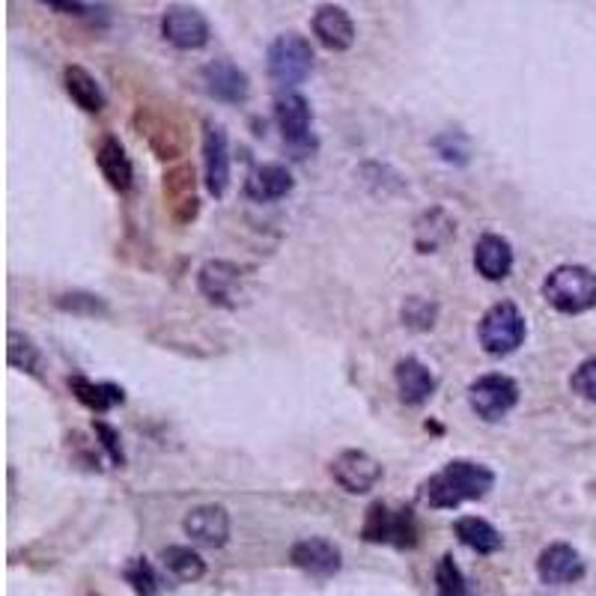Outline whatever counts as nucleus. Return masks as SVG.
Wrapping results in <instances>:
<instances>
[{
	"mask_svg": "<svg viewBox=\"0 0 596 596\" xmlns=\"http://www.w3.org/2000/svg\"><path fill=\"white\" fill-rule=\"evenodd\" d=\"M495 487V471L483 463L453 459L424 483V498L436 510H456L463 501L487 498Z\"/></svg>",
	"mask_w": 596,
	"mask_h": 596,
	"instance_id": "obj_1",
	"label": "nucleus"
},
{
	"mask_svg": "<svg viewBox=\"0 0 596 596\" xmlns=\"http://www.w3.org/2000/svg\"><path fill=\"white\" fill-rule=\"evenodd\" d=\"M543 298L560 313H584L596 305V274L587 265H558L543 281Z\"/></svg>",
	"mask_w": 596,
	"mask_h": 596,
	"instance_id": "obj_2",
	"label": "nucleus"
},
{
	"mask_svg": "<svg viewBox=\"0 0 596 596\" xmlns=\"http://www.w3.org/2000/svg\"><path fill=\"white\" fill-rule=\"evenodd\" d=\"M528 334V322H524L522 310L516 308L513 301H498L480 316L477 325V337L480 346L487 349L489 355H510L524 344Z\"/></svg>",
	"mask_w": 596,
	"mask_h": 596,
	"instance_id": "obj_3",
	"label": "nucleus"
},
{
	"mask_svg": "<svg viewBox=\"0 0 596 596\" xmlns=\"http://www.w3.org/2000/svg\"><path fill=\"white\" fill-rule=\"evenodd\" d=\"M265 69L269 78L281 87H296L313 69V48L301 34L289 30L274 39L269 51H265Z\"/></svg>",
	"mask_w": 596,
	"mask_h": 596,
	"instance_id": "obj_4",
	"label": "nucleus"
},
{
	"mask_svg": "<svg viewBox=\"0 0 596 596\" xmlns=\"http://www.w3.org/2000/svg\"><path fill=\"white\" fill-rule=\"evenodd\" d=\"M361 536L367 543H391L397 548H412L417 543V522L415 513L403 507V510H391L388 504H370L364 524H361Z\"/></svg>",
	"mask_w": 596,
	"mask_h": 596,
	"instance_id": "obj_5",
	"label": "nucleus"
},
{
	"mask_svg": "<svg viewBox=\"0 0 596 596\" xmlns=\"http://www.w3.org/2000/svg\"><path fill=\"white\" fill-rule=\"evenodd\" d=\"M519 403V385L504 373H487L468 385V405L483 420H501Z\"/></svg>",
	"mask_w": 596,
	"mask_h": 596,
	"instance_id": "obj_6",
	"label": "nucleus"
},
{
	"mask_svg": "<svg viewBox=\"0 0 596 596\" xmlns=\"http://www.w3.org/2000/svg\"><path fill=\"white\" fill-rule=\"evenodd\" d=\"M274 122L284 134V141L293 150H313L316 143L310 138V122H313V111L310 102L301 93H281L274 99Z\"/></svg>",
	"mask_w": 596,
	"mask_h": 596,
	"instance_id": "obj_7",
	"label": "nucleus"
},
{
	"mask_svg": "<svg viewBox=\"0 0 596 596\" xmlns=\"http://www.w3.org/2000/svg\"><path fill=\"white\" fill-rule=\"evenodd\" d=\"M161 36L179 51H197L209 42V22L194 7H170L161 18Z\"/></svg>",
	"mask_w": 596,
	"mask_h": 596,
	"instance_id": "obj_8",
	"label": "nucleus"
},
{
	"mask_svg": "<svg viewBox=\"0 0 596 596\" xmlns=\"http://www.w3.org/2000/svg\"><path fill=\"white\" fill-rule=\"evenodd\" d=\"M381 463L367 451H344L334 456L332 477L352 495H364L381 480Z\"/></svg>",
	"mask_w": 596,
	"mask_h": 596,
	"instance_id": "obj_9",
	"label": "nucleus"
},
{
	"mask_svg": "<svg viewBox=\"0 0 596 596\" xmlns=\"http://www.w3.org/2000/svg\"><path fill=\"white\" fill-rule=\"evenodd\" d=\"M203 167H206V189L215 197H224L230 185V143L221 122H206L203 129Z\"/></svg>",
	"mask_w": 596,
	"mask_h": 596,
	"instance_id": "obj_10",
	"label": "nucleus"
},
{
	"mask_svg": "<svg viewBox=\"0 0 596 596\" xmlns=\"http://www.w3.org/2000/svg\"><path fill=\"white\" fill-rule=\"evenodd\" d=\"M185 534L191 543L206 548H221L230 540V513L221 504H200L185 516Z\"/></svg>",
	"mask_w": 596,
	"mask_h": 596,
	"instance_id": "obj_11",
	"label": "nucleus"
},
{
	"mask_svg": "<svg viewBox=\"0 0 596 596\" xmlns=\"http://www.w3.org/2000/svg\"><path fill=\"white\" fill-rule=\"evenodd\" d=\"M289 560L296 563L298 570L310 572L316 579H332L334 572L344 567V555L340 548L334 546L332 540L325 536H308V540H298L293 552H289Z\"/></svg>",
	"mask_w": 596,
	"mask_h": 596,
	"instance_id": "obj_12",
	"label": "nucleus"
},
{
	"mask_svg": "<svg viewBox=\"0 0 596 596\" xmlns=\"http://www.w3.org/2000/svg\"><path fill=\"white\" fill-rule=\"evenodd\" d=\"M203 83H206V93L215 95L218 102L226 105H238L245 102L250 93L248 75L238 69L233 60H212L209 66H203Z\"/></svg>",
	"mask_w": 596,
	"mask_h": 596,
	"instance_id": "obj_13",
	"label": "nucleus"
},
{
	"mask_svg": "<svg viewBox=\"0 0 596 596\" xmlns=\"http://www.w3.org/2000/svg\"><path fill=\"white\" fill-rule=\"evenodd\" d=\"M536 575L543 584H572L584 575V560L567 543H552L536 558Z\"/></svg>",
	"mask_w": 596,
	"mask_h": 596,
	"instance_id": "obj_14",
	"label": "nucleus"
},
{
	"mask_svg": "<svg viewBox=\"0 0 596 596\" xmlns=\"http://www.w3.org/2000/svg\"><path fill=\"white\" fill-rule=\"evenodd\" d=\"M393 381H397V393L405 405L427 403L429 397L436 393V376L432 370L417 361V358H400L393 367Z\"/></svg>",
	"mask_w": 596,
	"mask_h": 596,
	"instance_id": "obj_15",
	"label": "nucleus"
},
{
	"mask_svg": "<svg viewBox=\"0 0 596 596\" xmlns=\"http://www.w3.org/2000/svg\"><path fill=\"white\" fill-rule=\"evenodd\" d=\"M238 281H242L238 265L226 260H209L197 272V286H200L203 296L209 298L212 305H224V308H233Z\"/></svg>",
	"mask_w": 596,
	"mask_h": 596,
	"instance_id": "obj_16",
	"label": "nucleus"
},
{
	"mask_svg": "<svg viewBox=\"0 0 596 596\" xmlns=\"http://www.w3.org/2000/svg\"><path fill=\"white\" fill-rule=\"evenodd\" d=\"M313 36L320 39L328 51H346L355 42V22L349 18L344 7H320L313 15Z\"/></svg>",
	"mask_w": 596,
	"mask_h": 596,
	"instance_id": "obj_17",
	"label": "nucleus"
},
{
	"mask_svg": "<svg viewBox=\"0 0 596 596\" xmlns=\"http://www.w3.org/2000/svg\"><path fill=\"white\" fill-rule=\"evenodd\" d=\"M475 269L487 281H504L513 272V245L498 233H487L475 245Z\"/></svg>",
	"mask_w": 596,
	"mask_h": 596,
	"instance_id": "obj_18",
	"label": "nucleus"
},
{
	"mask_svg": "<svg viewBox=\"0 0 596 596\" xmlns=\"http://www.w3.org/2000/svg\"><path fill=\"white\" fill-rule=\"evenodd\" d=\"M293 189H296V179L284 165H260L245 179V194L257 203L284 200Z\"/></svg>",
	"mask_w": 596,
	"mask_h": 596,
	"instance_id": "obj_19",
	"label": "nucleus"
},
{
	"mask_svg": "<svg viewBox=\"0 0 596 596\" xmlns=\"http://www.w3.org/2000/svg\"><path fill=\"white\" fill-rule=\"evenodd\" d=\"M95 165L102 170V177L107 179V185L114 191H129L131 182H134V167H131V158L126 155V146L107 134L105 141L99 143L95 150Z\"/></svg>",
	"mask_w": 596,
	"mask_h": 596,
	"instance_id": "obj_20",
	"label": "nucleus"
},
{
	"mask_svg": "<svg viewBox=\"0 0 596 596\" xmlns=\"http://www.w3.org/2000/svg\"><path fill=\"white\" fill-rule=\"evenodd\" d=\"M165 200L170 203V212L179 224H185L197 215V194H194V170L191 167H177L167 173Z\"/></svg>",
	"mask_w": 596,
	"mask_h": 596,
	"instance_id": "obj_21",
	"label": "nucleus"
},
{
	"mask_svg": "<svg viewBox=\"0 0 596 596\" xmlns=\"http://www.w3.org/2000/svg\"><path fill=\"white\" fill-rule=\"evenodd\" d=\"M69 391L75 393V400L87 405L90 412H111L117 405L126 403V391L119 385L111 381H90L87 376H69Z\"/></svg>",
	"mask_w": 596,
	"mask_h": 596,
	"instance_id": "obj_22",
	"label": "nucleus"
},
{
	"mask_svg": "<svg viewBox=\"0 0 596 596\" xmlns=\"http://www.w3.org/2000/svg\"><path fill=\"white\" fill-rule=\"evenodd\" d=\"M453 534L459 536V543L468 548H475L477 555H495L504 546V536L498 534V528L480 516H463L453 522Z\"/></svg>",
	"mask_w": 596,
	"mask_h": 596,
	"instance_id": "obj_23",
	"label": "nucleus"
},
{
	"mask_svg": "<svg viewBox=\"0 0 596 596\" xmlns=\"http://www.w3.org/2000/svg\"><path fill=\"white\" fill-rule=\"evenodd\" d=\"M63 87L72 95V102L81 107V111H87V114H99L105 107L102 87H99V81L83 66H66L63 69Z\"/></svg>",
	"mask_w": 596,
	"mask_h": 596,
	"instance_id": "obj_24",
	"label": "nucleus"
},
{
	"mask_svg": "<svg viewBox=\"0 0 596 596\" xmlns=\"http://www.w3.org/2000/svg\"><path fill=\"white\" fill-rule=\"evenodd\" d=\"M161 560H165V567L177 575L179 582H200L203 575H206V560L191 546H167L161 552Z\"/></svg>",
	"mask_w": 596,
	"mask_h": 596,
	"instance_id": "obj_25",
	"label": "nucleus"
},
{
	"mask_svg": "<svg viewBox=\"0 0 596 596\" xmlns=\"http://www.w3.org/2000/svg\"><path fill=\"white\" fill-rule=\"evenodd\" d=\"M436 594L439 596H468V584H465L463 570L456 567L451 555H444L436 567Z\"/></svg>",
	"mask_w": 596,
	"mask_h": 596,
	"instance_id": "obj_26",
	"label": "nucleus"
},
{
	"mask_svg": "<svg viewBox=\"0 0 596 596\" xmlns=\"http://www.w3.org/2000/svg\"><path fill=\"white\" fill-rule=\"evenodd\" d=\"M126 582L134 587L138 596H158V575H155L146 558L131 560L129 567H126Z\"/></svg>",
	"mask_w": 596,
	"mask_h": 596,
	"instance_id": "obj_27",
	"label": "nucleus"
},
{
	"mask_svg": "<svg viewBox=\"0 0 596 596\" xmlns=\"http://www.w3.org/2000/svg\"><path fill=\"white\" fill-rule=\"evenodd\" d=\"M7 361H10V367L34 373L36 364H39V349H36L30 337H24V334L18 332H10V355H7Z\"/></svg>",
	"mask_w": 596,
	"mask_h": 596,
	"instance_id": "obj_28",
	"label": "nucleus"
},
{
	"mask_svg": "<svg viewBox=\"0 0 596 596\" xmlns=\"http://www.w3.org/2000/svg\"><path fill=\"white\" fill-rule=\"evenodd\" d=\"M570 385H572V391L579 393V397H584V400H594L596 403V355L579 364V370L572 373Z\"/></svg>",
	"mask_w": 596,
	"mask_h": 596,
	"instance_id": "obj_29",
	"label": "nucleus"
},
{
	"mask_svg": "<svg viewBox=\"0 0 596 596\" xmlns=\"http://www.w3.org/2000/svg\"><path fill=\"white\" fill-rule=\"evenodd\" d=\"M403 320L405 325H412V328H432V320H436V308L424 301V298L412 296L405 301L403 308Z\"/></svg>",
	"mask_w": 596,
	"mask_h": 596,
	"instance_id": "obj_30",
	"label": "nucleus"
},
{
	"mask_svg": "<svg viewBox=\"0 0 596 596\" xmlns=\"http://www.w3.org/2000/svg\"><path fill=\"white\" fill-rule=\"evenodd\" d=\"M95 427V436L102 439V444H105V451L111 453V463L114 465H122L126 463V453H122V444H119V436H117V429H111L107 424H93Z\"/></svg>",
	"mask_w": 596,
	"mask_h": 596,
	"instance_id": "obj_31",
	"label": "nucleus"
}]
</instances>
